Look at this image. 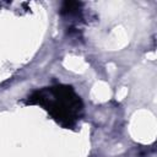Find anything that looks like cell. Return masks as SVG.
<instances>
[{
  "label": "cell",
  "mask_w": 157,
  "mask_h": 157,
  "mask_svg": "<svg viewBox=\"0 0 157 157\" xmlns=\"http://www.w3.org/2000/svg\"><path fill=\"white\" fill-rule=\"evenodd\" d=\"M31 98L37 99L55 119L67 125L80 117L82 108L80 98L75 94L72 88L67 86L47 87Z\"/></svg>",
  "instance_id": "1"
}]
</instances>
